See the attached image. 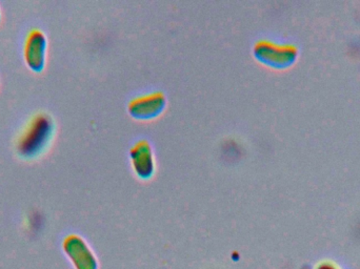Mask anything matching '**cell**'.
<instances>
[{
  "label": "cell",
  "instance_id": "7a4b0ae2",
  "mask_svg": "<svg viewBox=\"0 0 360 269\" xmlns=\"http://www.w3.org/2000/svg\"><path fill=\"white\" fill-rule=\"evenodd\" d=\"M25 59L27 67L39 72L46 65V38L40 29H32L25 42Z\"/></svg>",
  "mask_w": 360,
  "mask_h": 269
},
{
  "label": "cell",
  "instance_id": "6da1fadb",
  "mask_svg": "<svg viewBox=\"0 0 360 269\" xmlns=\"http://www.w3.org/2000/svg\"><path fill=\"white\" fill-rule=\"evenodd\" d=\"M54 130L52 119L46 114L35 116L17 142V150L25 158L39 155L50 142Z\"/></svg>",
  "mask_w": 360,
  "mask_h": 269
},
{
  "label": "cell",
  "instance_id": "3957f363",
  "mask_svg": "<svg viewBox=\"0 0 360 269\" xmlns=\"http://www.w3.org/2000/svg\"><path fill=\"white\" fill-rule=\"evenodd\" d=\"M137 147H139V150L133 156V160L136 164L137 169H139V173H141L143 171V173H147V169H152V158L151 155H150L151 150L148 148V144L146 143L141 144Z\"/></svg>",
  "mask_w": 360,
  "mask_h": 269
}]
</instances>
